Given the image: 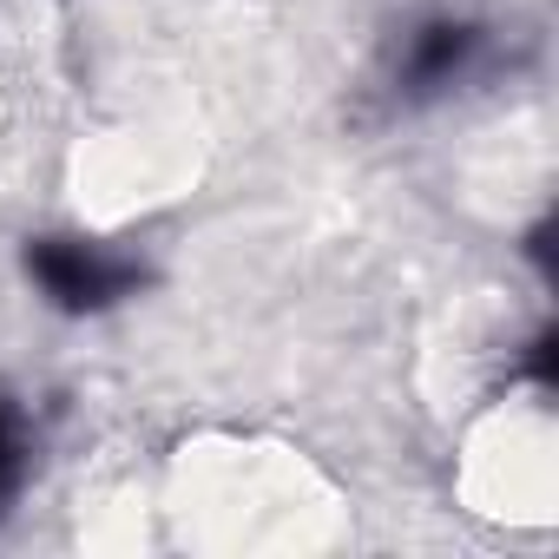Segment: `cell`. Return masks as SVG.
<instances>
[{
    "mask_svg": "<svg viewBox=\"0 0 559 559\" xmlns=\"http://www.w3.org/2000/svg\"><path fill=\"white\" fill-rule=\"evenodd\" d=\"M21 474V435H14V415H0V493L14 487Z\"/></svg>",
    "mask_w": 559,
    "mask_h": 559,
    "instance_id": "obj_3",
    "label": "cell"
},
{
    "mask_svg": "<svg viewBox=\"0 0 559 559\" xmlns=\"http://www.w3.org/2000/svg\"><path fill=\"white\" fill-rule=\"evenodd\" d=\"M467 53H474V27H461V21H435V27L415 34L402 80H408L415 93H435V86H448V80L467 67Z\"/></svg>",
    "mask_w": 559,
    "mask_h": 559,
    "instance_id": "obj_2",
    "label": "cell"
},
{
    "mask_svg": "<svg viewBox=\"0 0 559 559\" xmlns=\"http://www.w3.org/2000/svg\"><path fill=\"white\" fill-rule=\"evenodd\" d=\"M27 270L40 276V290L60 304V310H106L119 304L126 290H139V270L93 250V243H73V237H47L27 250Z\"/></svg>",
    "mask_w": 559,
    "mask_h": 559,
    "instance_id": "obj_1",
    "label": "cell"
}]
</instances>
